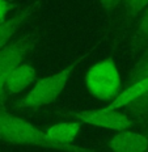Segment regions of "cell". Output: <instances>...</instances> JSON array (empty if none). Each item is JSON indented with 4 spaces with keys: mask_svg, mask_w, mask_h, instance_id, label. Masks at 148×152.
<instances>
[{
    "mask_svg": "<svg viewBox=\"0 0 148 152\" xmlns=\"http://www.w3.org/2000/svg\"><path fill=\"white\" fill-rule=\"evenodd\" d=\"M108 148L112 152H147L148 138L128 129L121 130L109 139Z\"/></svg>",
    "mask_w": 148,
    "mask_h": 152,
    "instance_id": "obj_6",
    "label": "cell"
},
{
    "mask_svg": "<svg viewBox=\"0 0 148 152\" xmlns=\"http://www.w3.org/2000/svg\"><path fill=\"white\" fill-rule=\"evenodd\" d=\"M147 138H148V122H147Z\"/></svg>",
    "mask_w": 148,
    "mask_h": 152,
    "instance_id": "obj_16",
    "label": "cell"
},
{
    "mask_svg": "<svg viewBox=\"0 0 148 152\" xmlns=\"http://www.w3.org/2000/svg\"><path fill=\"white\" fill-rule=\"evenodd\" d=\"M37 5H38V3H33L29 7H25L24 9H21L15 16L7 18L3 24H0V49L4 47L5 45H8L9 41L12 39V37L23 26V24H25V21L36 12Z\"/></svg>",
    "mask_w": 148,
    "mask_h": 152,
    "instance_id": "obj_8",
    "label": "cell"
},
{
    "mask_svg": "<svg viewBox=\"0 0 148 152\" xmlns=\"http://www.w3.org/2000/svg\"><path fill=\"white\" fill-rule=\"evenodd\" d=\"M147 92H148V77H144L141 80H138L133 84L127 85L125 89H122V92L114 100L108 102V105L105 107L106 109H112V110L122 109L126 105H128L131 101L139 99L140 96L146 94Z\"/></svg>",
    "mask_w": 148,
    "mask_h": 152,
    "instance_id": "obj_9",
    "label": "cell"
},
{
    "mask_svg": "<svg viewBox=\"0 0 148 152\" xmlns=\"http://www.w3.org/2000/svg\"><path fill=\"white\" fill-rule=\"evenodd\" d=\"M87 89L100 101H113L122 92V79L113 58L93 64L85 74Z\"/></svg>",
    "mask_w": 148,
    "mask_h": 152,
    "instance_id": "obj_3",
    "label": "cell"
},
{
    "mask_svg": "<svg viewBox=\"0 0 148 152\" xmlns=\"http://www.w3.org/2000/svg\"><path fill=\"white\" fill-rule=\"evenodd\" d=\"M37 45L38 37L33 33H29L0 49V105H4L7 101L4 92L5 80L17 66L24 63Z\"/></svg>",
    "mask_w": 148,
    "mask_h": 152,
    "instance_id": "obj_4",
    "label": "cell"
},
{
    "mask_svg": "<svg viewBox=\"0 0 148 152\" xmlns=\"http://www.w3.org/2000/svg\"><path fill=\"white\" fill-rule=\"evenodd\" d=\"M100 42H97L92 49L85 54H81L77 59H75L72 63L67 66L66 68L61 69V71L55 72L52 75H49L46 77H42L34 84V87L25 94L24 97H21L20 100L16 102V107L17 109H34V107H41L50 105L51 102L58 99L61 96L63 89L66 88L68 80L71 77V74L75 68L77 67V64L83 59H85L94 49H97Z\"/></svg>",
    "mask_w": 148,
    "mask_h": 152,
    "instance_id": "obj_2",
    "label": "cell"
},
{
    "mask_svg": "<svg viewBox=\"0 0 148 152\" xmlns=\"http://www.w3.org/2000/svg\"><path fill=\"white\" fill-rule=\"evenodd\" d=\"M144 77H148V51L138 61V63L130 71L127 81H126V87L135 83V81H138V80H141V79H144Z\"/></svg>",
    "mask_w": 148,
    "mask_h": 152,
    "instance_id": "obj_12",
    "label": "cell"
},
{
    "mask_svg": "<svg viewBox=\"0 0 148 152\" xmlns=\"http://www.w3.org/2000/svg\"><path fill=\"white\" fill-rule=\"evenodd\" d=\"M12 11V4L8 0H0V24H3L8 18L9 12Z\"/></svg>",
    "mask_w": 148,
    "mask_h": 152,
    "instance_id": "obj_14",
    "label": "cell"
},
{
    "mask_svg": "<svg viewBox=\"0 0 148 152\" xmlns=\"http://www.w3.org/2000/svg\"><path fill=\"white\" fill-rule=\"evenodd\" d=\"M36 80V69L28 63H21L17 66L4 84V92L7 99L9 96L21 93L24 89H26L29 85H31Z\"/></svg>",
    "mask_w": 148,
    "mask_h": 152,
    "instance_id": "obj_7",
    "label": "cell"
},
{
    "mask_svg": "<svg viewBox=\"0 0 148 152\" xmlns=\"http://www.w3.org/2000/svg\"><path fill=\"white\" fill-rule=\"evenodd\" d=\"M125 7L131 18L138 17L148 7V0H123Z\"/></svg>",
    "mask_w": 148,
    "mask_h": 152,
    "instance_id": "obj_13",
    "label": "cell"
},
{
    "mask_svg": "<svg viewBox=\"0 0 148 152\" xmlns=\"http://www.w3.org/2000/svg\"><path fill=\"white\" fill-rule=\"evenodd\" d=\"M80 127L81 123L77 121L59 122L55 125L47 126L43 131L47 137L54 139L55 142H59L63 144H72V142L75 140V138L77 137L79 131H80Z\"/></svg>",
    "mask_w": 148,
    "mask_h": 152,
    "instance_id": "obj_10",
    "label": "cell"
},
{
    "mask_svg": "<svg viewBox=\"0 0 148 152\" xmlns=\"http://www.w3.org/2000/svg\"><path fill=\"white\" fill-rule=\"evenodd\" d=\"M131 39L135 46L148 45V7L139 15Z\"/></svg>",
    "mask_w": 148,
    "mask_h": 152,
    "instance_id": "obj_11",
    "label": "cell"
},
{
    "mask_svg": "<svg viewBox=\"0 0 148 152\" xmlns=\"http://www.w3.org/2000/svg\"><path fill=\"white\" fill-rule=\"evenodd\" d=\"M64 115L71 117L80 123H88L96 127L109 129L114 131L127 130L135 123L131 117L118 113V110L106 109V107L94 110H81V112H68Z\"/></svg>",
    "mask_w": 148,
    "mask_h": 152,
    "instance_id": "obj_5",
    "label": "cell"
},
{
    "mask_svg": "<svg viewBox=\"0 0 148 152\" xmlns=\"http://www.w3.org/2000/svg\"><path fill=\"white\" fill-rule=\"evenodd\" d=\"M0 140L20 145H34L62 152H97L90 148L77 147L75 144H63L49 138L43 130L30 122L0 109Z\"/></svg>",
    "mask_w": 148,
    "mask_h": 152,
    "instance_id": "obj_1",
    "label": "cell"
},
{
    "mask_svg": "<svg viewBox=\"0 0 148 152\" xmlns=\"http://www.w3.org/2000/svg\"><path fill=\"white\" fill-rule=\"evenodd\" d=\"M122 3V0H100V4L105 11H112V9L117 8Z\"/></svg>",
    "mask_w": 148,
    "mask_h": 152,
    "instance_id": "obj_15",
    "label": "cell"
}]
</instances>
